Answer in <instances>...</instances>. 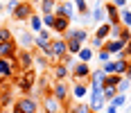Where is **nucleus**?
<instances>
[{
	"instance_id": "1",
	"label": "nucleus",
	"mask_w": 131,
	"mask_h": 113,
	"mask_svg": "<svg viewBox=\"0 0 131 113\" xmlns=\"http://www.w3.org/2000/svg\"><path fill=\"white\" fill-rule=\"evenodd\" d=\"M14 84H16V88H18L23 95H32V93H34V86H36V75H34V70H20L18 75L14 77Z\"/></svg>"
},
{
	"instance_id": "2",
	"label": "nucleus",
	"mask_w": 131,
	"mask_h": 113,
	"mask_svg": "<svg viewBox=\"0 0 131 113\" xmlns=\"http://www.w3.org/2000/svg\"><path fill=\"white\" fill-rule=\"evenodd\" d=\"M12 109L20 113H41V100L34 97V95H23V97H18L14 102Z\"/></svg>"
},
{
	"instance_id": "3",
	"label": "nucleus",
	"mask_w": 131,
	"mask_h": 113,
	"mask_svg": "<svg viewBox=\"0 0 131 113\" xmlns=\"http://www.w3.org/2000/svg\"><path fill=\"white\" fill-rule=\"evenodd\" d=\"M32 14H34V5H32L29 0H20V5L12 12V18L16 23H27Z\"/></svg>"
},
{
	"instance_id": "4",
	"label": "nucleus",
	"mask_w": 131,
	"mask_h": 113,
	"mask_svg": "<svg viewBox=\"0 0 131 113\" xmlns=\"http://www.w3.org/2000/svg\"><path fill=\"white\" fill-rule=\"evenodd\" d=\"M18 75V63L16 59H0V81L14 79Z\"/></svg>"
},
{
	"instance_id": "5",
	"label": "nucleus",
	"mask_w": 131,
	"mask_h": 113,
	"mask_svg": "<svg viewBox=\"0 0 131 113\" xmlns=\"http://www.w3.org/2000/svg\"><path fill=\"white\" fill-rule=\"evenodd\" d=\"M93 68L91 63H84V61H77V66L70 70V79L72 81H88V77H91Z\"/></svg>"
},
{
	"instance_id": "6",
	"label": "nucleus",
	"mask_w": 131,
	"mask_h": 113,
	"mask_svg": "<svg viewBox=\"0 0 131 113\" xmlns=\"http://www.w3.org/2000/svg\"><path fill=\"white\" fill-rule=\"evenodd\" d=\"M52 97L57 102H61L63 106H68L66 100L70 97V84H68V81H54L52 84Z\"/></svg>"
},
{
	"instance_id": "7",
	"label": "nucleus",
	"mask_w": 131,
	"mask_h": 113,
	"mask_svg": "<svg viewBox=\"0 0 131 113\" xmlns=\"http://www.w3.org/2000/svg\"><path fill=\"white\" fill-rule=\"evenodd\" d=\"M61 38H63V41H72V38H75V41H79V43L86 45L88 38H91V34H88V29H84V27H68Z\"/></svg>"
},
{
	"instance_id": "8",
	"label": "nucleus",
	"mask_w": 131,
	"mask_h": 113,
	"mask_svg": "<svg viewBox=\"0 0 131 113\" xmlns=\"http://www.w3.org/2000/svg\"><path fill=\"white\" fill-rule=\"evenodd\" d=\"M54 16H66V18H70V20H77L79 14L75 12V2H70V0H66V2H57V7H54Z\"/></svg>"
},
{
	"instance_id": "9",
	"label": "nucleus",
	"mask_w": 131,
	"mask_h": 113,
	"mask_svg": "<svg viewBox=\"0 0 131 113\" xmlns=\"http://www.w3.org/2000/svg\"><path fill=\"white\" fill-rule=\"evenodd\" d=\"M88 93H91L88 81H72V86H70V95H72L77 102H86V100H88Z\"/></svg>"
},
{
	"instance_id": "10",
	"label": "nucleus",
	"mask_w": 131,
	"mask_h": 113,
	"mask_svg": "<svg viewBox=\"0 0 131 113\" xmlns=\"http://www.w3.org/2000/svg\"><path fill=\"white\" fill-rule=\"evenodd\" d=\"M16 63H18V70H32L34 68V50H18Z\"/></svg>"
},
{
	"instance_id": "11",
	"label": "nucleus",
	"mask_w": 131,
	"mask_h": 113,
	"mask_svg": "<svg viewBox=\"0 0 131 113\" xmlns=\"http://www.w3.org/2000/svg\"><path fill=\"white\" fill-rule=\"evenodd\" d=\"M86 102H88L91 111H95V113H102L106 109V100H104V95H102V90H91Z\"/></svg>"
},
{
	"instance_id": "12",
	"label": "nucleus",
	"mask_w": 131,
	"mask_h": 113,
	"mask_svg": "<svg viewBox=\"0 0 131 113\" xmlns=\"http://www.w3.org/2000/svg\"><path fill=\"white\" fill-rule=\"evenodd\" d=\"M34 41H36V34L29 32V29L18 32V36H16V43H18L20 50H34Z\"/></svg>"
},
{
	"instance_id": "13",
	"label": "nucleus",
	"mask_w": 131,
	"mask_h": 113,
	"mask_svg": "<svg viewBox=\"0 0 131 113\" xmlns=\"http://www.w3.org/2000/svg\"><path fill=\"white\" fill-rule=\"evenodd\" d=\"M91 18H93V25H102V23H106V9H104V2L102 0H95L91 7Z\"/></svg>"
},
{
	"instance_id": "14",
	"label": "nucleus",
	"mask_w": 131,
	"mask_h": 113,
	"mask_svg": "<svg viewBox=\"0 0 131 113\" xmlns=\"http://www.w3.org/2000/svg\"><path fill=\"white\" fill-rule=\"evenodd\" d=\"M41 111L43 113H59V111H63V104L57 102L52 97V93H50V95H43L41 97Z\"/></svg>"
},
{
	"instance_id": "15",
	"label": "nucleus",
	"mask_w": 131,
	"mask_h": 113,
	"mask_svg": "<svg viewBox=\"0 0 131 113\" xmlns=\"http://www.w3.org/2000/svg\"><path fill=\"white\" fill-rule=\"evenodd\" d=\"M18 43H16V38L12 41H5V43H0V59H16V54H18Z\"/></svg>"
},
{
	"instance_id": "16",
	"label": "nucleus",
	"mask_w": 131,
	"mask_h": 113,
	"mask_svg": "<svg viewBox=\"0 0 131 113\" xmlns=\"http://www.w3.org/2000/svg\"><path fill=\"white\" fill-rule=\"evenodd\" d=\"M104 79H106V73L102 70V68L93 70L91 77H88V86H91V90H102V88H104Z\"/></svg>"
},
{
	"instance_id": "17",
	"label": "nucleus",
	"mask_w": 131,
	"mask_h": 113,
	"mask_svg": "<svg viewBox=\"0 0 131 113\" xmlns=\"http://www.w3.org/2000/svg\"><path fill=\"white\" fill-rule=\"evenodd\" d=\"M124 41H120V38H106L104 41V50L111 54V57H118L120 52H124Z\"/></svg>"
},
{
	"instance_id": "18",
	"label": "nucleus",
	"mask_w": 131,
	"mask_h": 113,
	"mask_svg": "<svg viewBox=\"0 0 131 113\" xmlns=\"http://www.w3.org/2000/svg\"><path fill=\"white\" fill-rule=\"evenodd\" d=\"M52 54H54V61H61L66 54H68V48H66V41L61 36L52 38Z\"/></svg>"
},
{
	"instance_id": "19",
	"label": "nucleus",
	"mask_w": 131,
	"mask_h": 113,
	"mask_svg": "<svg viewBox=\"0 0 131 113\" xmlns=\"http://www.w3.org/2000/svg\"><path fill=\"white\" fill-rule=\"evenodd\" d=\"M52 79L54 81H68L70 79V68H66L63 63H52Z\"/></svg>"
},
{
	"instance_id": "20",
	"label": "nucleus",
	"mask_w": 131,
	"mask_h": 113,
	"mask_svg": "<svg viewBox=\"0 0 131 113\" xmlns=\"http://www.w3.org/2000/svg\"><path fill=\"white\" fill-rule=\"evenodd\" d=\"M104 9H106V23L118 25L120 23V9L113 5V2H104Z\"/></svg>"
},
{
	"instance_id": "21",
	"label": "nucleus",
	"mask_w": 131,
	"mask_h": 113,
	"mask_svg": "<svg viewBox=\"0 0 131 113\" xmlns=\"http://www.w3.org/2000/svg\"><path fill=\"white\" fill-rule=\"evenodd\" d=\"M72 25V20L70 18H66V16H57V20H54V27H52V32H57L59 36H63L66 34V29Z\"/></svg>"
},
{
	"instance_id": "22",
	"label": "nucleus",
	"mask_w": 131,
	"mask_h": 113,
	"mask_svg": "<svg viewBox=\"0 0 131 113\" xmlns=\"http://www.w3.org/2000/svg\"><path fill=\"white\" fill-rule=\"evenodd\" d=\"M27 23H29V32H34V34H39L41 29H45V27H43V18H41V14H36V12L29 16Z\"/></svg>"
},
{
	"instance_id": "23",
	"label": "nucleus",
	"mask_w": 131,
	"mask_h": 113,
	"mask_svg": "<svg viewBox=\"0 0 131 113\" xmlns=\"http://www.w3.org/2000/svg\"><path fill=\"white\" fill-rule=\"evenodd\" d=\"M63 111L66 113H91V106H88V102H75V104L66 106Z\"/></svg>"
},
{
	"instance_id": "24",
	"label": "nucleus",
	"mask_w": 131,
	"mask_h": 113,
	"mask_svg": "<svg viewBox=\"0 0 131 113\" xmlns=\"http://www.w3.org/2000/svg\"><path fill=\"white\" fill-rule=\"evenodd\" d=\"M93 57H95V50H93L91 45H84V48L79 50V54H77V61L91 63V61H93Z\"/></svg>"
},
{
	"instance_id": "25",
	"label": "nucleus",
	"mask_w": 131,
	"mask_h": 113,
	"mask_svg": "<svg viewBox=\"0 0 131 113\" xmlns=\"http://www.w3.org/2000/svg\"><path fill=\"white\" fill-rule=\"evenodd\" d=\"M93 36L102 38V41H106V38H111V23H102V25L95 27V34Z\"/></svg>"
},
{
	"instance_id": "26",
	"label": "nucleus",
	"mask_w": 131,
	"mask_h": 113,
	"mask_svg": "<svg viewBox=\"0 0 131 113\" xmlns=\"http://www.w3.org/2000/svg\"><path fill=\"white\" fill-rule=\"evenodd\" d=\"M54 7H57V0H41V2H39L41 16H45V14H54Z\"/></svg>"
},
{
	"instance_id": "27",
	"label": "nucleus",
	"mask_w": 131,
	"mask_h": 113,
	"mask_svg": "<svg viewBox=\"0 0 131 113\" xmlns=\"http://www.w3.org/2000/svg\"><path fill=\"white\" fill-rule=\"evenodd\" d=\"M127 102H129V95H127V93H118V95L108 102V104H111V106H115V109L120 111L122 106H127Z\"/></svg>"
},
{
	"instance_id": "28",
	"label": "nucleus",
	"mask_w": 131,
	"mask_h": 113,
	"mask_svg": "<svg viewBox=\"0 0 131 113\" xmlns=\"http://www.w3.org/2000/svg\"><path fill=\"white\" fill-rule=\"evenodd\" d=\"M66 48H68V54H72V57H77L79 54V50L84 48V43H79V41H66Z\"/></svg>"
},
{
	"instance_id": "29",
	"label": "nucleus",
	"mask_w": 131,
	"mask_h": 113,
	"mask_svg": "<svg viewBox=\"0 0 131 113\" xmlns=\"http://www.w3.org/2000/svg\"><path fill=\"white\" fill-rule=\"evenodd\" d=\"M120 79H122V75H118V73H113V75H106V79H104V88H118Z\"/></svg>"
},
{
	"instance_id": "30",
	"label": "nucleus",
	"mask_w": 131,
	"mask_h": 113,
	"mask_svg": "<svg viewBox=\"0 0 131 113\" xmlns=\"http://www.w3.org/2000/svg\"><path fill=\"white\" fill-rule=\"evenodd\" d=\"M72 2H75V12H77L79 16L91 12V7H88V0H72Z\"/></svg>"
},
{
	"instance_id": "31",
	"label": "nucleus",
	"mask_w": 131,
	"mask_h": 113,
	"mask_svg": "<svg viewBox=\"0 0 131 113\" xmlns=\"http://www.w3.org/2000/svg\"><path fill=\"white\" fill-rule=\"evenodd\" d=\"M120 23L131 29V9L129 7H127V9H120Z\"/></svg>"
},
{
	"instance_id": "32",
	"label": "nucleus",
	"mask_w": 131,
	"mask_h": 113,
	"mask_svg": "<svg viewBox=\"0 0 131 113\" xmlns=\"http://www.w3.org/2000/svg\"><path fill=\"white\" fill-rule=\"evenodd\" d=\"M12 38H16V36L12 34V27L0 25V43H5V41H12Z\"/></svg>"
},
{
	"instance_id": "33",
	"label": "nucleus",
	"mask_w": 131,
	"mask_h": 113,
	"mask_svg": "<svg viewBox=\"0 0 131 113\" xmlns=\"http://www.w3.org/2000/svg\"><path fill=\"white\" fill-rule=\"evenodd\" d=\"M34 63H36L39 68H48V66H50L48 57H45V54H41V52H34Z\"/></svg>"
},
{
	"instance_id": "34",
	"label": "nucleus",
	"mask_w": 131,
	"mask_h": 113,
	"mask_svg": "<svg viewBox=\"0 0 131 113\" xmlns=\"http://www.w3.org/2000/svg\"><path fill=\"white\" fill-rule=\"evenodd\" d=\"M12 102H14V97H12V90H5V93L0 95V106H2V109H7V106H9ZM12 106H14V104H12Z\"/></svg>"
},
{
	"instance_id": "35",
	"label": "nucleus",
	"mask_w": 131,
	"mask_h": 113,
	"mask_svg": "<svg viewBox=\"0 0 131 113\" xmlns=\"http://www.w3.org/2000/svg\"><path fill=\"white\" fill-rule=\"evenodd\" d=\"M57 63H63L66 68H70V70H72V68L77 66V57H72V54H66L63 59H61V61H57Z\"/></svg>"
},
{
	"instance_id": "36",
	"label": "nucleus",
	"mask_w": 131,
	"mask_h": 113,
	"mask_svg": "<svg viewBox=\"0 0 131 113\" xmlns=\"http://www.w3.org/2000/svg\"><path fill=\"white\" fill-rule=\"evenodd\" d=\"M41 18H43V27H45V29H52L54 27V20H57L54 14H45V16H41Z\"/></svg>"
},
{
	"instance_id": "37",
	"label": "nucleus",
	"mask_w": 131,
	"mask_h": 113,
	"mask_svg": "<svg viewBox=\"0 0 131 113\" xmlns=\"http://www.w3.org/2000/svg\"><path fill=\"white\" fill-rule=\"evenodd\" d=\"M131 90V79H127V77H122L118 84V93H129Z\"/></svg>"
},
{
	"instance_id": "38",
	"label": "nucleus",
	"mask_w": 131,
	"mask_h": 113,
	"mask_svg": "<svg viewBox=\"0 0 131 113\" xmlns=\"http://www.w3.org/2000/svg\"><path fill=\"white\" fill-rule=\"evenodd\" d=\"M102 95H104L106 104H108V102H111L115 95H118V88H102Z\"/></svg>"
},
{
	"instance_id": "39",
	"label": "nucleus",
	"mask_w": 131,
	"mask_h": 113,
	"mask_svg": "<svg viewBox=\"0 0 131 113\" xmlns=\"http://www.w3.org/2000/svg\"><path fill=\"white\" fill-rule=\"evenodd\" d=\"M88 45H91L93 50H102V48H104V41L97 38V36H91V38H88Z\"/></svg>"
},
{
	"instance_id": "40",
	"label": "nucleus",
	"mask_w": 131,
	"mask_h": 113,
	"mask_svg": "<svg viewBox=\"0 0 131 113\" xmlns=\"http://www.w3.org/2000/svg\"><path fill=\"white\" fill-rule=\"evenodd\" d=\"M100 68H102V70H104L106 75H113V73H115V59H111V61H106V63H102V66H100Z\"/></svg>"
},
{
	"instance_id": "41",
	"label": "nucleus",
	"mask_w": 131,
	"mask_h": 113,
	"mask_svg": "<svg viewBox=\"0 0 131 113\" xmlns=\"http://www.w3.org/2000/svg\"><path fill=\"white\" fill-rule=\"evenodd\" d=\"M111 59H113V57H111L104 48H102V50H97V61H100V66H102V63H106V61H111Z\"/></svg>"
},
{
	"instance_id": "42",
	"label": "nucleus",
	"mask_w": 131,
	"mask_h": 113,
	"mask_svg": "<svg viewBox=\"0 0 131 113\" xmlns=\"http://www.w3.org/2000/svg\"><path fill=\"white\" fill-rule=\"evenodd\" d=\"M79 23H81V27H84V29H86V27H88V25H93L91 12H88V14H81V16H79Z\"/></svg>"
},
{
	"instance_id": "43",
	"label": "nucleus",
	"mask_w": 131,
	"mask_h": 113,
	"mask_svg": "<svg viewBox=\"0 0 131 113\" xmlns=\"http://www.w3.org/2000/svg\"><path fill=\"white\" fill-rule=\"evenodd\" d=\"M122 23H118V25H111V38H120V32H122Z\"/></svg>"
},
{
	"instance_id": "44",
	"label": "nucleus",
	"mask_w": 131,
	"mask_h": 113,
	"mask_svg": "<svg viewBox=\"0 0 131 113\" xmlns=\"http://www.w3.org/2000/svg\"><path fill=\"white\" fill-rule=\"evenodd\" d=\"M18 5H20V0H7V2H5V9H7L9 14H12L14 9L18 7Z\"/></svg>"
},
{
	"instance_id": "45",
	"label": "nucleus",
	"mask_w": 131,
	"mask_h": 113,
	"mask_svg": "<svg viewBox=\"0 0 131 113\" xmlns=\"http://www.w3.org/2000/svg\"><path fill=\"white\" fill-rule=\"evenodd\" d=\"M129 38H131V29H129V27H122V32H120V41L127 43Z\"/></svg>"
},
{
	"instance_id": "46",
	"label": "nucleus",
	"mask_w": 131,
	"mask_h": 113,
	"mask_svg": "<svg viewBox=\"0 0 131 113\" xmlns=\"http://www.w3.org/2000/svg\"><path fill=\"white\" fill-rule=\"evenodd\" d=\"M111 2H113L118 9H127V7H129V0H111Z\"/></svg>"
},
{
	"instance_id": "47",
	"label": "nucleus",
	"mask_w": 131,
	"mask_h": 113,
	"mask_svg": "<svg viewBox=\"0 0 131 113\" xmlns=\"http://www.w3.org/2000/svg\"><path fill=\"white\" fill-rule=\"evenodd\" d=\"M124 54H127V59H131V38L127 41V45H124Z\"/></svg>"
},
{
	"instance_id": "48",
	"label": "nucleus",
	"mask_w": 131,
	"mask_h": 113,
	"mask_svg": "<svg viewBox=\"0 0 131 113\" xmlns=\"http://www.w3.org/2000/svg\"><path fill=\"white\" fill-rule=\"evenodd\" d=\"M104 113H120L115 106H111V104H106V109H104Z\"/></svg>"
},
{
	"instance_id": "49",
	"label": "nucleus",
	"mask_w": 131,
	"mask_h": 113,
	"mask_svg": "<svg viewBox=\"0 0 131 113\" xmlns=\"http://www.w3.org/2000/svg\"><path fill=\"white\" fill-rule=\"evenodd\" d=\"M124 77H127V79H131V59H129V68H127V75H124Z\"/></svg>"
},
{
	"instance_id": "50",
	"label": "nucleus",
	"mask_w": 131,
	"mask_h": 113,
	"mask_svg": "<svg viewBox=\"0 0 131 113\" xmlns=\"http://www.w3.org/2000/svg\"><path fill=\"white\" fill-rule=\"evenodd\" d=\"M29 2H32V5H39V2H41V0H29Z\"/></svg>"
},
{
	"instance_id": "51",
	"label": "nucleus",
	"mask_w": 131,
	"mask_h": 113,
	"mask_svg": "<svg viewBox=\"0 0 131 113\" xmlns=\"http://www.w3.org/2000/svg\"><path fill=\"white\" fill-rule=\"evenodd\" d=\"M2 9H5V5H2V2H0V12H2Z\"/></svg>"
},
{
	"instance_id": "52",
	"label": "nucleus",
	"mask_w": 131,
	"mask_h": 113,
	"mask_svg": "<svg viewBox=\"0 0 131 113\" xmlns=\"http://www.w3.org/2000/svg\"><path fill=\"white\" fill-rule=\"evenodd\" d=\"M12 113H20V111H14V109H12Z\"/></svg>"
},
{
	"instance_id": "53",
	"label": "nucleus",
	"mask_w": 131,
	"mask_h": 113,
	"mask_svg": "<svg viewBox=\"0 0 131 113\" xmlns=\"http://www.w3.org/2000/svg\"><path fill=\"white\" fill-rule=\"evenodd\" d=\"M57 2H66V0H57Z\"/></svg>"
},
{
	"instance_id": "54",
	"label": "nucleus",
	"mask_w": 131,
	"mask_h": 113,
	"mask_svg": "<svg viewBox=\"0 0 131 113\" xmlns=\"http://www.w3.org/2000/svg\"><path fill=\"white\" fill-rule=\"evenodd\" d=\"M129 9H131V2H129Z\"/></svg>"
},
{
	"instance_id": "55",
	"label": "nucleus",
	"mask_w": 131,
	"mask_h": 113,
	"mask_svg": "<svg viewBox=\"0 0 131 113\" xmlns=\"http://www.w3.org/2000/svg\"><path fill=\"white\" fill-rule=\"evenodd\" d=\"M5 113H12V111H5Z\"/></svg>"
},
{
	"instance_id": "56",
	"label": "nucleus",
	"mask_w": 131,
	"mask_h": 113,
	"mask_svg": "<svg viewBox=\"0 0 131 113\" xmlns=\"http://www.w3.org/2000/svg\"><path fill=\"white\" fill-rule=\"evenodd\" d=\"M59 113H66V111H59Z\"/></svg>"
},
{
	"instance_id": "57",
	"label": "nucleus",
	"mask_w": 131,
	"mask_h": 113,
	"mask_svg": "<svg viewBox=\"0 0 131 113\" xmlns=\"http://www.w3.org/2000/svg\"><path fill=\"white\" fill-rule=\"evenodd\" d=\"M91 113H95V111H91Z\"/></svg>"
},
{
	"instance_id": "58",
	"label": "nucleus",
	"mask_w": 131,
	"mask_h": 113,
	"mask_svg": "<svg viewBox=\"0 0 131 113\" xmlns=\"http://www.w3.org/2000/svg\"><path fill=\"white\" fill-rule=\"evenodd\" d=\"M129 2H131V0H129Z\"/></svg>"
},
{
	"instance_id": "59",
	"label": "nucleus",
	"mask_w": 131,
	"mask_h": 113,
	"mask_svg": "<svg viewBox=\"0 0 131 113\" xmlns=\"http://www.w3.org/2000/svg\"><path fill=\"white\" fill-rule=\"evenodd\" d=\"M41 113H43V111H41Z\"/></svg>"
}]
</instances>
